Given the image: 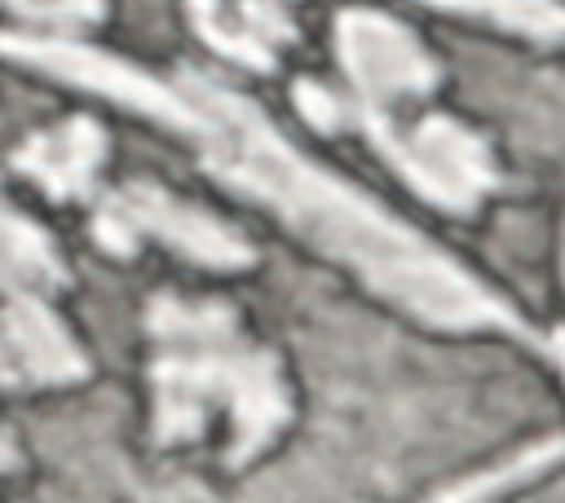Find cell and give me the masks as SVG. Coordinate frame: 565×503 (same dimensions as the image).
Returning a JSON list of instances; mask_svg holds the SVG:
<instances>
[{
    "label": "cell",
    "mask_w": 565,
    "mask_h": 503,
    "mask_svg": "<svg viewBox=\"0 0 565 503\" xmlns=\"http://www.w3.org/2000/svg\"><path fill=\"white\" fill-rule=\"evenodd\" d=\"M177 88L199 115L190 137L203 146V168L269 207L327 260L353 269L380 300L441 331H521V318L503 296L397 221L366 190L313 163L256 101L199 71H181Z\"/></svg>",
    "instance_id": "cell-1"
},
{
    "label": "cell",
    "mask_w": 565,
    "mask_h": 503,
    "mask_svg": "<svg viewBox=\"0 0 565 503\" xmlns=\"http://www.w3.org/2000/svg\"><path fill=\"white\" fill-rule=\"evenodd\" d=\"M154 441H194L216 410L230 415V463L256 459L291 419L282 362L260 349L221 300L154 296L146 309Z\"/></svg>",
    "instance_id": "cell-2"
},
{
    "label": "cell",
    "mask_w": 565,
    "mask_h": 503,
    "mask_svg": "<svg viewBox=\"0 0 565 503\" xmlns=\"http://www.w3.org/2000/svg\"><path fill=\"white\" fill-rule=\"evenodd\" d=\"M353 115L362 132L375 141V150L406 176V185L446 212H472L477 199L499 181L486 137L446 115H424L406 128H397L388 110L358 106Z\"/></svg>",
    "instance_id": "cell-3"
},
{
    "label": "cell",
    "mask_w": 565,
    "mask_h": 503,
    "mask_svg": "<svg viewBox=\"0 0 565 503\" xmlns=\"http://www.w3.org/2000/svg\"><path fill=\"white\" fill-rule=\"evenodd\" d=\"M93 238L115 256H128L141 238H159L163 247L207 269H243L256 260L252 243H243L225 221L168 194L154 181H128L110 190L93 216Z\"/></svg>",
    "instance_id": "cell-4"
},
{
    "label": "cell",
    "mask_w": 565,
    "mask_h": 503,
    "mask_svg": "<svg viewBox=\"0 0 565 503\" xmlns=\"http://www.w3.org/2000/svg\"><path fill=\"white\" fill-rule=\"evenodd\" d=\"M0 53L22 62V66H35L53 79L93 88V93H102L128 110H141V115L168 124V128L194 132V124H199L194 106L185 101V93L177 84H159L154 75L128 66L115 53H102V49H88L75 40H53V35H18V31L0 35Z\"/></svg>",
    "instance_id": "cell-5"
},
{
    "label": "cell",
    "mask_w": 565,
    "mask_h": 503,
    "mask_svg": "<svg viewBox=\"0 0 565 503\" xmlns=\"http://www.w3.org/2000/svg\"><path fill=\"white\" fill-rule=\"evenodd\" d=\"M335 53L353 93L371 110H393L437 84V62L415 31L375 9H344L335 18Z\"/></svg>",
    "instance_id": "cell-6"
},
{
    "label": "cell",
    "mask_w": 565,
    "mask_h": 503,
    "mask_svg": "<svg viewBox=\"0 0 565 503\" xmlns=\"http://www.w3.org/2000/svg\"><path fill=\"white\" fill-rule=\"evenodd\" d=\"M88 375V362L62 318L44 304V291H13L0 304V384L53 388Z\"/></svg>",
    "instance_id": "cell-7"
},
{
    "label": "cell",
    "mask_w": 565,
    "mask_h": 503,
    "mask_svg": "<svg viewBox=\"0 0 565 503\" xmlns=\"http://www.w3.org/2000/svg\"><path fill=\"white\" fill-rule=\"evenodd\" d=\"M194 31L225 57H238L256 71L274 66V49L296 40V26L274 0H185Z\"/></svg>",
    "instance_id": "cell-8"
},
{
    "label": "cell",
    "mask_w": 565,
    "mask_h": 503,
    "mask_svg": "<svg viewBox=\"0 0 565 503\" xmlns=\"http://www.w3.org/2000/svg\"><path fill=\"white\" fill-rule=\"evenodd\" d=\"M102 159H106V132L93 119L75 115L49 132H35L13 154V168L26 172L35 185H44L53 199H79L88 194Z\"/></svg>",
    "instance_id": "cell-9"
},
{
    "label": "cell",
    "mask_w": 565,
    "mask_h": 503,
    "mask_svg": "<svg viewBox=\"0 0 565 503\" xmlns=\"http://www.w3.org/2000/svg\"><path fill=\"white\" fill-rule=\"evenodd\" d=\"M66 282V269L49 234L13 207H0V291H53Z\"/></svg>",
    "instance_id": "cell-10"
},
{
    "label": "cell",
    "mask_w": 565,
    "mask_h": 503,
    "mask_svg": "<svg viewBox=\"0 0 565 503\" xmlns=\"http://www.w3.org/2000/svg\"><path fill=\"white\" fill-rule=\"evenodd\" d=\"M424 4H437L446 13H468V18H481V22L534 35V40H556L561 22H565L556 0H424Z\"/></svg>",
    "instance_id": "cell-11"
},
{
    "label": "cell",
    "mask_w": 565,
    "mask_h": 503,
    "mask_svg": "<svg viewBox=\"0 0 565 503\" xmlns=\"http://www.w3.org/2000/svg\"><path fill=\"white\" fill-rule=\"evenodd\" d=\"M561 459V441H543V446H530V450H521L508 468H499V472H486V477H477V481H468V485H455V490H441V499H486V494H494V490H503V485H516V481H530L534 472H543L547 463H556Z\"/></svg>",
    "instance_id": "cell-12"
},
{
    "label": "cell",
    "mask_w": 565,
    "mask_h": 503,
    "mask_svg": "<svg viewBox=\"0 0 565 503\" xmlns=\"http://www.w3.org/2000/svg\"><path fill=\"white\" fill-rule=\"evenodd\" d=\"M13 18L49 22V26H84L106 13V0H0Z\"/></svg>",
    "instance_id": "cell-13"
},
{
    "label": "cell",
    "mask_w": 565,
    "mask_h": 503,
    "mask_svg": "<svg viewBox=\"0 0 565 503\" xmlns=\"http://www.w3.org/2000/svg\"><path fill=\"white\" fill-rule=\"evenodd\" d=\"M296 106H300V115H305L313 128H322V132H335L340 119H344L340 101H335L327 88H318L313 79H300V84H296Z\"/></svg>",
    "instance_id": "cell-14"
},
{
    "label": "cell",
    "mask_w": 565,
    "mask_h": 503,
    "mask_svg": "<svg viewBox=\"0 0 565 503\" xmlns=\"http://www.w3.org/2000/svg\"><path fill=\"white\" fill-rule=\"evenodd\" d=\"M9 463H13V450H9V441L0 437V468H9Z\"/></svg>",
    "instance_id": "cell-15"
}]
</instances>
